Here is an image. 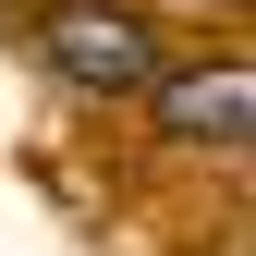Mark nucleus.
Returning a JSON list of instances; mask_svg holds the SVG:
<instances>
[{
    "label": "nucleus",
    "mask_w": 256,
    "mask_h": 256,
    "mask_svg": "<svg viewBox=\"0 0 256 256\" xmlns=\"http://www.w3.org/2000/svg\"><path fill=\"white\" fill-rule=\"evenodd\" d=\"M37 61L61 86H86V98H146L158 86V37L134 0H49L37 12Z\"/></svg>",
    "instance_id": "f257e3e1"
},
{
    "label": "nucleus",
    "mask_w": 256,
    "mask_h": 256,
    "mask_svg": "<svg viewBox=\"0 0 256 256\" xmlns=\"http://www.w3.org/2000/svg\"><path fill=\"white\" fill-rule=\"evenodd\" d=\"M146 98H158V134H171V146H244V122H256L244 61H208V74H158Z\"/></svg>",
    "instance_id": "f03ea898"
}]
</instances>
